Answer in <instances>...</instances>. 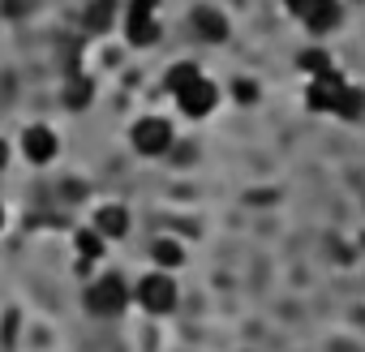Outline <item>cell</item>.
Returning <instances> with one entry per match:
<instances>
[{"instance_id": "cell-16", "label": "cell", "mask_w": 365, "mask_h": 352, "mask_svg": "<svg viewBox=\"0 0 365 352\" xmlns=\"http://www.w3.org/2000/svg\"><path fill=\"white\" fill-rule=\"evenodd\" d=\"M297 65H301V69H305L309 78H318V73L335 69V65H331V56H327L322 48H309V52H301V61H297Z\"/></svg>"}, {"instance_id": "cell-3", "label": "cell", "mask_w": 365, "mask_h": 352, "mask_svg": "<svg viewBox=\"0 0 365 352\" xmlns=\"http://www.w3.org/2000/svg\"><path fill=\"white\" fill-rule=\"evenodd\" d=\"M344 90H348V78H344L339 69H327V73L309 78V86H305V103H309V112H327V116H335Z\"/></svg>"}, {"instance_id": "cell-18", "label": "cell", "mask_w": 365, "mask_h": 352, "mask_svg": "<svg viewBox=\"0 0 365 352\" xmlns=\"http://www.w3.org/2000/svg\"><path fill=\"white\" fill-rule=\"evenodd\" d=\"M125 18H159V0H129Z\"/></svg>"}, {"instance_id": "cell-7", "label": "cell", "mask_w": 365, "mask_h": 352, "mask_svg": "<svg viewBox=\"0 0 365 352\" xmlns=\"http://www.w3.org/2000/svg\"><path fill=\"white\" fill-rule=\"evenodd\" d=\"M301 22H305L309 35H331L344 22V5H339V0H314V5L301 14Z\"/></svg>"}, {"instance_id": "cell-19", "label": "cell", "mask_w": 365, "mask_h": 352, "mask_svg": "<svg viewBox=\"0 0 365 352\" xmlns=\"http://www.w3.org/2000/svg\"><path fill=\"white\" fill-rule=\"evenodd\" d=\"M284 5H288V14H297V18H301V14L314 5V0H284Z\"/></svg>"}, {"instance_id": "cell-1", "label": "cell", "mask_w": 365, "mask_h": 352, "mask_svg": "<svg viewBox=\"0 0 365 352\" xmlns=\"http://www.w3.org/2000/svg\"><path fill=\"white\" fill-rule=\"evenodd\" d=\"M129 296H133V288H129L120 275H99V279H91V288H86V309H91L95 318H116V314H125Z\"/></svg>"}, {"instance_id": "cell-5", "label": "cell", "mask_w": 365, "mask_h": 352, "mask_svg": "<svg viewBox=\"0 0 365 352\" xmlns=\"http://www.w3.org/2000/svg\"><path fill=\"white\" fill-rule=\"evenodd\" d=\"M215 103H220V90H215V82L202 73L198 82H190L185 90L176 95V108L185 112V116H194V120H202V116H211L215 112Z\"/></svg>"}, {"instance_id": "cell-9", "label": "cell", "mask_w": 365, "mask_h": 352, "mask_svg": "<svg viewBox=\"0 0 365 352\" xmlns=\"http://www.w3.org/2000/svg\"><path fill=\"white\" fill-rule=\"evenodd\" d=\"M194 31L207 39V43H224L228 39V18L220 9H198L194 14Z\"/></svg>"}, {"instance_id": "cell-17", "label": "cell", "mask_w": 365, "mask_h": 352, "mask_svg": "<svg viewBox=\"0 0 365 352\" xmlns=\"http://www.w3.org/2000/svg\"><path fill=\"white\" fill-rule=\"evenodd\" d=\"M65 103H69V108H86V103H91V78H73V82L65 86Z\"/></svg>"}, {"instance_id": "cell-8", "label": "cell", "mask_w": 365, "mask_h": 352, "mask_svg": "<svg viewBox=\"0 0 365 352\" xmlns=\"http://www.w3.org/2000/svg\"><path fill=\"white\" fill-rule=\"evenodd\" d=\"M91 228H95L103 241H120V237L129 232V211H125L120 202H108V207H99V211H95Z\"/></svg>"}, {"instance_id": "cell-4", "label": "cell", "mask_w": 365, "mask_h": 352, "mask_svg": "<svg viewBox=\"0 0 365 352\" xmlns=\"http://www.w3.org/2000/svg\"><path fill=\"white\" fill-rule=\"evenodd\" d=\"M129 142H133L138 155L159 159L163 150H172V125H168L163 116H142V120L129 129Z\"/></svg>"}, {"instance_id": "cell-21", "label": "cell", "mask_w": 365, "mask_h": 352, "mask_svg": "<svg viewBox=\"0 0 365 352\" xmlns=\"http://www.w3.org/2000/svg\"><path fill=\"white\" fill-rule=\"evenodd\" d=\"M0 228H5V207H0Z\"/></svg>"}, {"instance_id": "cell-11", "label": "cell", "mask_w": 365, "mask_h": 352, "mask_svg": "<svg viewBox=\"0 0 365 352\" xmlns=\"http://www.w3.org/2000/svg\"><path fill=\"white\" fill-rule=\"evenodd\" d=\"M125 35L133 48H150L159 39V18H125Z\"/></svg>"}, {"instance_id": "cell-14", "label": "cell", "mask_w": 365, "mask_h": 352, "mask_svg": "<svg viewBox=\"0 0 365 352\" xmlns=\"http://www.w3.org/2000/svg\"><path fill=\"white\" fill-rule=\"evenodd\" d=\"M103 249H108V241H103L95 228H82V232H78V258H82V262H99Z\"/></svg>"}, {"instance_id": "cell-13", "label": "cell", "mask_w": 365, "mask_h": 352, "mask_svg": "<svg viewBox=\"0 0 365 352\" xmlns=\"http://www.w3.org/2000/svg\"><path fill=\"white\" fill-rule=\"evenodd\" d=\"M198 78H202V69H198L194 61H180V65H172V69H168V90H172V95H180V90H185L190 82H198Z\"/></svg>"}, {"instance_id": "cell-12", "label": "cell", "mask_w": 365, "mask_h": 352, "mask_svg": "<svg viewBox=\"0 0 365 352\" xmlns=\"http://www.w3.org/2000/svg\"><path fill=\"white\" fill-rule=\"evenodd\" d=\"M150 258H155L159 266H180V262H185V245L172 241V237H159V241L150 245Z\"/></svg>"}, {"instance_id": "cell-20", "label": "cell", "mask_w": 365, "mask_h": 352, "mask_svg": "<svg viewBox=\"0 0 365 352\" xmlns=\"http://www.w3.org/2000/svg\"><path fill=\"white\" fill-rule=\"evenodd\" d=\"M5 163H9V142L0 138V172H5Z\"/></svg>"}, {"instance_id": "cell-2", "label": "cell", "mask_w": 365, "mask_h": 352, "mask_svg": "<svg viewBox=\"0 0 365 352\" xmlns=\"http://www.w3.org/2000/svg\"><path fill=\"white\" fill-rule=\"evenodd\" d=\"M133 296H138V305H142L146 314H172V309H176V301H180V292H176V279H172L168 271H155V275L138 279Z\"/></svg>"}, {"instance_id": "cell-15", "label": "cell", "mask_w": 365, "mask_h": 352, "mask_svg": "<svg viewBox=\"0 0 365 352\" xmlns=\"http://www.w3.org/2000/svg\"><path fill=\"white\" fill-rule=\"evenodd\" d=\"M361 112H365V90L348 82V90H344V99H339V108H335V116H339V120H356Z\"/></svg>"}, {"instance_id": "cell-10", "label": "cell", "mask_w": 365, "mask_h": 352, "mask_svg": "<svg viewBox=\"0 0 365 352\" xmlns=\"http://www.w3.org/2000/svg\"><path fill=\"white\" fill-rule=\"evenodd\" d=\"M116 0H91V5H86V31L91 35H103L112 22H116Z\"/></svg>"}, {"instance_id": "cell-6", "label": "cell", "mask_w": 365, "mask_h": 352, "mask_svg": "<svg viewBox=\"0 0 365 352\" xmlns=\"http://www.w3.org/2000/svg\"><path fill=\"white\" fill-rule=\"evenodd\" d=\"M56 150H61V142H56V133H52L48 125H31V129L22 133V155H26L31 163H52Z\"/></svg>"}]
</instances>
